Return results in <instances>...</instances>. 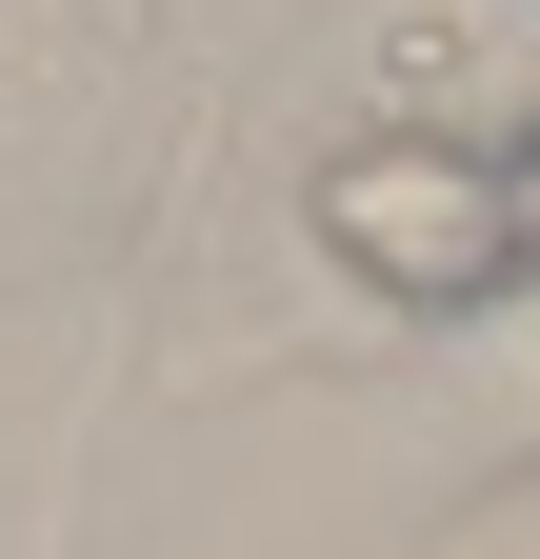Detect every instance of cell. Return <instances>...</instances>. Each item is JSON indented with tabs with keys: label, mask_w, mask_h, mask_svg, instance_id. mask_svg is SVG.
<instances>
[{
	"label": "cell",
	"mask_w": 540,
	"mask_h": 559,
	"mask_svg": "<svg viewBox=\"0 0 540 559\" xmlns=\"http://www.w3.org/2000/svg\"><path fill=\"white\" fill-rule=\"evenodd\" d=\"M320 240H341V280H380L400 320H481L501 280H520L501 140H460V120H361L341 160H320Z\"/></svg>",
	"instance_id": "obj_1"
},
{
	"label": "cell",
	"mask_w": 540,
	"mask_h": 559,
	"mask_svg": "<svg viewBox=\"0 0 540 559\" xmlns=\"http://www.w3.org/2000/svg\"><path fill=\"white\" fill-rule=\"evenodd\" d=\"M501 221H520V260H540V120L501 140Z\"/></svg>",
	"instance_id": "obj_2"
}]
</instances>
